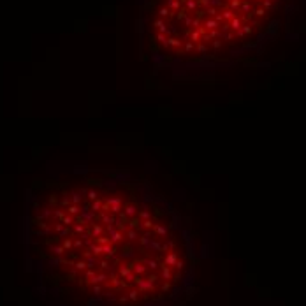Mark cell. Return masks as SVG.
<instances>
[{
	"mask_svg": "<svg viewBox=\"0 0 306 306\" xmlns=\"http://www.w3.org/2000/svg\"><path fill=\"white\" fill-rule=\"evenodd\" d=\"M153 27L157 28L160 33H165L167 37H169V28H167V25H165V21L162 20V18H157V20H153Z\"/></svg>",
	"mask_w": 306,
	"mask_h": 306,
	"instance_id": "1",
	"label": "cell"
},
{
	"mask_svg": "<svg viewBox=\"0 0 306 306\" xmlns=\"http://www.w3.org/2000/svg\"><path fill=\"white\" fill-rule=\"evenodd\" d=\"M202 28L206 30V32H209V30H220V23L215 20V18H208L206 21L202 23Z\"/></svg>",
	"mask_w": 306,
	"mask_h": 306,
	"instance_id": "2",
	"label": "cell"
},
{
	"mask_svg": "<svg viewBox=\"0 0 306 306\" xmlns=\"http://www.w3.org/2000/svg\"><path fill=\"white\" fill-rule=\"evenodd\" d=\"M183 41L178 37H167V42H165V48H174V49H180L183 46Z\"/></svg>",
	"mask_w": 306,
	"mask_h": 306,
	"instance_id": "3",
	"label": "cell"
},
{
	"mask_svg": "<svg viewBox=\"0 0 306 306\" xmlns=\"http://www.w3.org/2000/svg\"><path fill=\"white\" fill-rule=\"evenodd\" d=\"M220 14L224 18V21H230V20H234V18L238 16L234 11H230L229 7H222V9H220Z\"/></svg>",
	"mask_w": 306,
	"mask_h": 306,
	"instance_id": "4",
	"label": "cell"
},
{
	"mask_svg": "<svg viewBox=\"0 0 306 306\" xmlns=\"http://www.w3.org/2000/svg\"><path fill=\"white\" fill-rule=\"evenodd\" d=\"M185 9H186V12L199 11V0H186L185 2Z\"/></svg>",
	"mask_w": 306,
	"mask_h": 306,
	"instance_id": "5",
	"label": "cell"
},
{
	"mask_svg": "<svg viewBox=\"0 0 306 306\" xmlns=\"http://www.w3.org/2000/svg\"><path fill=\"white\" fill-rule=\"evenodd\" d=\"M157 12H159V16H160V18H169V20H171V18H174V16H176V12H173V11L169 9V7H167V6L160 7V9H159Z\"/></svg>",
	"mask_w": 306,
	"mask_h": 306,
	"instance_id": "6",
	"label": "cell"
},
{
	"mask_svg": "<svg viewBox=\"0 0 306 306\" xmlns=\"http://www.w3.org/2000/svg\"><path fill=\"white\" fill-rule=\"evenodd\" d=\"M69 197H71L72 204H81V202H83V192H72Z\"/></svg>",
	"mask_w": 306,
	"mask_h": 306,
	"instance_id": "7",
	"label": "cell"
},
{
	"mask_svg": "<svg viewBox=\"0 0 306 306\" xmlns=\"http://www.w3.org/2000/svg\"><path fill=\"white\" fill-rule=\"evenodd\" d=\"M167 7H169L173 12H178L181 9V2L180 0H167Z\"/></svg>",
	"mask_w": 306,
	"mask_h": 306,
	"instance_id": "8",
	"label": "cell"
},
{
	"mask_svg": "<svg viewBox=\"0 0 306 306\" xmlns=\"http://www.w3.org/2000/svg\"><path fill=\"white\" fill-rule=\"evenodd\" d=\"M192 51H195V42L185 41V44H183V53H192Z\"/></svg>",
	"mask_w": 306,
	"mask_h": 306,
	"instance_id": "9",
	"label": "cell"
},
{
	"mask_svg": "<svg viewBox=\"0 0 306 306\" xmlns=\"http://www.w3.org/2000/svg\"><path fill=\"white\" fill-rule=\"evenodd\" d=\"M195 51H197V53H206V51H208L206 42H202V41H201V42H197L195 44Z\"/></svg>",
	"mask_w": 306,
	"mask_h": 306,
	"instance_id": "10",
	"label": "cell"
},
{
	"mask_svg": "<svg viewBox=\"0 0 306 306\" xmlns=\"http://www.w3.org/2000/svg\"><path fill=\"white\" fill-rule=\"evenodd\" d=\"M222 46H224V41H222V39H213V41H211V48L216 49V51L222 49Z\"/></svg>",
	"mask_w": 306,
	"mask_h": 306,
	"instance_id": "11",
	"label": "cell"
},
{
	"mask_svg": "<svg viewBox=\"0 0 306 306\" xmlns=\"http://www.w3.org/2000/svg\"><path fill=\"white\" fill-rule=\"evenodd\" d=\"M220 32H222V35H224V33H227V32H232V30H230V23L229 21L222 23V25H220Z\"/></svg>",
	"mask_w": 306,
	"mask_h": 306,
	"instance_id": "12",
	"label": "cell"
},
{
	"mask_svg": "<svg viewBox=\"0 0 306 306\" xmlns=\"http://www.w3.org/2000/svg\"><path fill=\"white\" fill-rule=\"evenodd\" d=\"M220 12V9H216V7H208L206 9V14H208V18H215L216 14Z\"/></svg>",
	"mask_w": 306,
	"mask_h": 306,
	"instance_id": "13",
	"label": "cell"
},
{
	"mask_svg": "<svg viewBox=\"0 0 306 306\" xmlns=\"http://www.w3.org/2000/svg\"><path fill=\"white\" fill-rule=\"evenodd\" d=\"M209 2H211V7H216V9H222L225 6L224 0H209Z\"/></svg>",
	"mask_w": 306,
	"mask_h": 306,
	"instance_id": "14",
	"label": "cell"
},
{
	"mask_svg": "<svg viewBox=\"0 0 306 306\" xmlns=\"http://www.w3.org/2000/svg\"><path fill=\"white\" fill-rule=\"evenodd\" d=\"M197 28H201V18L195 16L192 20V30H197Z\"/></svg>",
	"mask_w": 306,
	"mask_h": 306,
	"instance_id": "15",
	"label": "cell"
},
{
	"mask_svg": "<svg viewBox=\"0 0 306 306\" xmlns=\"http://www.w3.org/2000/svg\"><path fill=\"white\" fill-rule=\"evenodd\" d=\"M199 7H201L202 11H206L208 7H211V2L209 0H199Z\"/></svg>",
	"mask_w": 306,
	"mask_h": 306,
	"instance_id": "16",
	"label": "cell"
},
{
	"mask_svg": "<svg viewBox=\"0 0 306 306\" xmlns=\"http://www.w3.org/2000/svg\"><path fill=\"white\" fill-rule=\"evenodd\" d=\"M186 16H188V12H186V9H180V11H178V14H176V18H178L180 21H183V20H185Z\"/></svg>",
	"mask_w": 306,
	"mask_h": 306,
	"instance_id": "17",
	"label": "cell"
},
{
	"mask_svg": "<svg viewBox=\"0 0 306 306\" xmlns=\"http://www.w3.org/2000/svg\"><path fill=\"white\" fill-rule=\"evenodd\" d=\"M157 41H159L160 44H164V46H165V42H167V35L159 32V33H157Z\"/></svg>",
	"mask_w": 306,
	"mask_h": 306,
	"instance_id": "18",
	"label": "cell"
},
{
	"mask_svg": "<svg viewBox=\"0 0 306 306\" xmlns=\"http://www.w3.org/2000/svg\"><path fill=\"white\" fill-rule=\"evenodd\" d=\"M222 37H224V41H234L236 33H234V32H227V33H224Z\"/></svg>",
	"mask_w": 306,
	"mask_h": 306,
	"instance_id": "19",
	"label": "cell"
},
{
	"mask_svg": "<svg viewBox=\"0 0 306 306\" xmlns=\"http://www.w3.org/2000/svg\"><path fill=\"white\" fill-rule=\"evenodd\" d=\"M192 20H194V18H192L190 14H188V16H186L185 20H183V21H185V27H190V28H192Z\"/></svg>",
	"mask_w": 306,
	"mask_h": 306,
	"instance_id": "20",
	"label": "cell"
},
{
	"mask_svg": "<svg viewBox=\"0 0 306 306\" xmlns=\"http://www.w3.org/2000/svg\"><path fill=\"white\" fill-rule=\"evenodd\" d=\"M224 2H225V4H229V2H230V0H224Z\"/></svg>",
	"mask_w": 306,
	"mask_h": 306,
	"instance_id": "21",
	"label": "cell"
}]
</instances>
